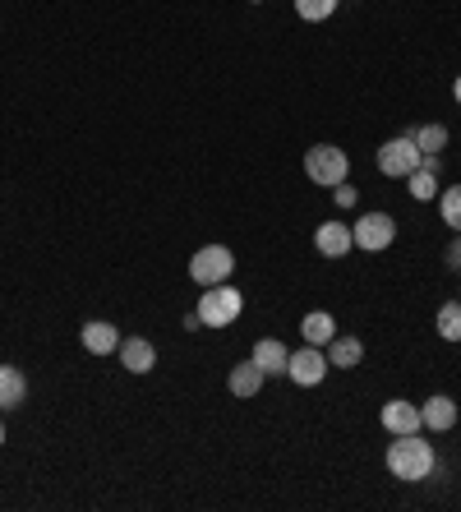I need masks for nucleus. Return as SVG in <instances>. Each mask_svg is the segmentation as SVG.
Returning <instances> with one entry per match:
<instances>
[{"label":"nucleus","mask_w":461,"mask_h":512,"mask_svg":"<svg viewBox=\"0 0 461 512\" xmlns=\"http://www.w3.org/2000/svg\"><path fill=\"white\" fill-rule=\"evenodd\" d=\"M231 273H236V254L226 250V245H203V250H194V259H190L194 286L231 282Z\"/></svg>","instance_id":"nucleus-4"},{"label":"nucleus","mask_w":461,"mask_h":512,"mask_svg":"<svg viewBox=\"0 0 461 512\" xmlns=\"http://www.w3.org/2000/svg\"><path fill=\"white\" fill-rule=\"evenodd\" d=\"M434 443L420 439V434H392L388 443V471L397 480H406V485H420V480L434 476Z\"/></svg>","instance_id":"nucleus-1"},{"label":"nucleus","mask_w":461,"mask_h":512,"mask_svg":"<svg viewBox=\"0 0 461 512\" xmlns=\"http://www.w3.org/2000/svg\"><path fill=\"white\" fill-rule=\"evenodd\" d=\"M383 429H388V434H420V429H425L420 406L406 402V397H392V402L383 406Z\"/></svg>","instance_id":"nucleus-9"},{"label":"nucleus","mask_w":461,"mask_h":512,"mask_svg":"<svg viewBox=\"0 0 461 512\" xmlns=\"http://www.w3.org/2000/svg\"><path fill=\"white\" fill-rule=\"evenodd\" d=\"M332 199H337V208H355V190L346 185V180L337 185V190H332Z\"/></svg>","instance_id":"nucleus-23"},{"label":"nucleus","mask_w":461,"mask_h":512,"mask_svg":"<svg viewBox=\"0 0 461 512\" xmlns=\"http://www.w3.org/2000/svg\"><path fill=\"white\" fill-rule=\"evenodd\" d=\"M120 365L130 374L157 370V346L148 342V337H120Z\"/></svg>","instance_id":"nucleus-10"},{"label":"nucleus","mask_w":461,"mask_h":512,"mask_svg":"<svg viewBox=\"0 0 461 512\" xmlns=\"http://www.w3.org/2000/svg\"><path fill=\"white\" fill-rule=\"evenodd\" d=\"M263 379H268V374L259 370V365H254V360H240L236 370H231V393L236 397H259V388H263Z\"/></svg>","instance_id":"nucleus-16"},{"label":"nucleus","mask_w":461,"mask_h":512,"mask_svg":"<svg viewBox=\"0 0 461 512\" xmlns=\"http://www.w3.org/2000/svg\"><path fill=\"white\" fill-rule=\"evenodd\" d=\"M254 5H259V0H254Z\"/></svg>","instance_id":"nucleus-27"},{"label":"nucleus","mask_w":461,"mask_h":512,"mask_svg":"<svg viewBox=\"0 0 461 512\" xmlns=\"http://www.w3.org/2000/svg\"><path fill=\"white\" fill-rule=\"evenodd\" d=\"M249 360H254V365H259V370L272 379V374H286V365H291V351H286L277 337H263V342H254V356H249Z\"/></svg>","instance_id":"nucleus-14"},{"label":"nucleus","mask_w":461,"mask_h":512,"mask_svg":"<svg viewBox=\"0 0 461 512\" xmlns=\"http://www.w3.org/2000/svg\"><path fill=\"white\" fill-rule=\"evenodd\" d=\"M83 351L88 356H111V351H120V328L107 319H88L83 323V333H79Z\"/></svg>","instance_id":"nucleus-8"},{"label":"nucleus","mask_w":461,"mask_h":512,"mask_svg":"<svg viewBox=\"0 0 461 512\" xmlns=\"http://www.w3.org/2000/svg\"><path fill=\"white\" fill-rule=\"evenodd\" d=\"M448 268H457L461 273V231H457V240L448 245Z\"/></svg>","instance_id":"nucleus-24"},{"label":"nucleus","mask_w":461,"mask_h":512,"mask_svg":"<svg viewBox=\"0 0 461 512\" xmlns=\"http://www.w3.org/2000/svg\"><path fill=\"white\" fill-rule=\"evenodd\" d=\"M24 397H28L24 370H14V365H0V411H14V406H24Z\"/></svg>","instance_id":"nucleus-15"},{"label":"nucleus","mask_w":461,"mask_h":512,"mask_svg":"<svg viewBox=\"0 0 461 512\" xmlns=\"http://www.w3.org/2000/svg\"><path fill=\"white\" fill-rule=\"evenodd\" d=\"M434 323H438V337H443V342H461V300H448Z\"/></svg>","instance_id":"nucleus-19"},{"label":"nucleus","mask_w":461,"mask_h":512,"mask_svg":"<svg viewBox=\"0 0 461 512\" xmlns=\"http://www.w3.org/2000/svg\"><path fill=\"white\" fill-rule=\"evenodd\" d=\"M337 5H342V0H296V14L305 24H323V19L337 14Z\"/></svg>","instance_id":"nucleus-21"},{"label":"nucleus","mask_w":461,"mask_h":512,"mask_svg":"<svg viewBox=\"0 0 461 512\" xmlns=\"http://www.w3.org/2000/svg\"><path fill=\"white\" fill-rule=\"evenodd\" d=\"M420 420H425V429H434V434H448V429L457 425V402H452L448 393H434L420 406Z\"/></svg>","instance_id":"nucleus-12"},{"label":"nucleus","mask_w":461,"mask_h":512,"mask_svg":"<svg viewBox=\"0 0 461 512\" xmlns=\"http://www.w3.org/2000/svg\"><path fill=\"white\" fill-rule=\"evenodd\" d=\"M314 245H319L323 259H346V254L355 250L351 227H346V222H323V227L314 231Z\"/></svg>","instance_id":"nucleus-11"},{"label":"nucleus","mask_w":461,"mask_h":512,"mask_svg":"<svg viewBox=\"0 0 461 512\" xmlns=\"http://www.w3.org/2000/svg\"><path fill=\"white\" fill-rule=\"evenodd\" d=\"M0 443H5V425H0Z\"/></svg>","instance_id":"nucleus-26"},{"label":"nucleus","mask_w":461,"mask_h":512,"mask_svg":"<svg viewBox=\"0 0 461 512\" xmlns=\"http://www.w3.org/2000/svg\"><path fill=\"white\" fill-rule=\"evenodd\" d=\"M240 310H245V296H240L236 286H203V296H199V323L203 328H231V323L240 319Z\"/></svg>","instance_id":"nucleus-2"},{"label":"nucleus","mask_w":461,"mask_h":512,"mask_svg":"<svg viewBox=\"0 0 461 512\" xmlns=\"http://www.w3.org/2000/svg\"><path fill=\"white\" fill-rule=\"evenodd\" d=\"M420 148H415V139L411 134H402V139H388L379 148V171L383 176H392V180H406V176H415L420 171Z\"/></svg>","instance_id":"nucleus-5"},{"label":"nucleus","mask_w":461,"mask_h":512,"mask_svg":"<svg viewBox=\"0 0 461 512\" xmlns=\"http://www.w3.org/2000/svg\"><path fill=\"white\" fill-rule=\"evenodd\" d=\"M406 180H411V199H438V176L434 171L420 167L415 176H406Z\"/></svg>","instance_id":"nucleus-22"},{"label":"nucleus","mask_w":461,"mask_h":512,"mask_svg":"<svg viewBox=\"0 0 461 512\" xmlns=\"http://www.w3.org/2000/svg\"><path fill=\"white\" fill-rule=\"evenodd\" d=\"M351 240H355V250L379 254V250H388L392 240H397V222H392L388 213H365L351 227Z\"/></svg>","instance_id":"nucleus-6"},{"label":"nucleus","mask_w":461,"mask_h":512,"mask_svg":"<svg viewBox=\"0 0 461 512\" xmlns=\"http://www.w3.org/2000/svg\"><path fill=\"white\" fill-rule=\"evenodd\" d=\"M300 333H305V342H309V346H328L332 337H337V323H332V314L314 310V314H305Z\"/></svg>","instance_id":"nucleus-17"},{"label":"nucleus","mask_w":461,"mask_h":512,"mask_svg":"<svg viewBox=\"0 0 461 512\" xmlns=\"http://www.w3.org/2000/svg\"><path fill=\"white\" fill-rule=\"evenodd\" d=\"M411 139L420 153H443L448 148V125H420V130H411Z\"/></svg>","instance_id":"nucleus-18"},{"label":"nucleus","mask_w":461,"mask_h":512,"mask_svg":"<svg viewBox=\"0 0 461 512\" xmlns=\"http://www.w3.org/2000/svg\"><path fill=\"white\" fill-rule=\"evenodd\" d=\"M438 213H443V222H448L452 231H461V185L438 190Z\"/></svg>","instance_id":"nucleus-20"},{"label":"nucleus","mask_w":461,"mask_h":512,"mask_svg":"<svg viewBox=\"0 0 461 512\" xmlns=\"http://www.w3.org/2000/svg\"><path fill=\"white\" fill-rule=\"evenodd\" d=\"M323 356H328L332 370H355V365L365 360V342H360V337L337 333V337L328 342V351H323Z\"/></svg>","instance_id":"nucleus-13"},{"label":"nucleus","mask_w":461,"mask_h":512,"mask_svg":"<svg viewBox=\"0 0 461 512\" xmlns=\"http://www.w3.org/2000/svg\"><path fill=\"white\" fill-rule=\"evenodd\" d=\"M346 171H351V157L337 148V143H314L305 153V176L314 180V185H328V190H337L346 180Z\"/></svg>","instance_id":"nucleus-3"},{"label":"nucleus","mask_w":461,"mask_h":512,"mask_svg":"<svg viewBox=\"0 0 461 512\" xmlns=\"http://www.w3.org/2000/svg\"><path fill=\"white\" fill-rule=\"evenodd\" d=\"M452 97H457V107H461V74H457V84H452Z\"/></svg>","instance_id":"nucleus-25"},{"label":"nucleus","mask_w":461,"mask_h":512,"mask_svg":"<svg viewBox=\"0 0 461 512\" xmlns=\"http://www.w3.org/2000/svg\"><path fill=\"white\" fill-rule=\"evenodd\" d=\"M328 356H323V346H300V351H291V365H286V379L300 383V388H319L323 379H328Z\"/></svg>","instance_id":"nucleus-7"}]
</instances>
